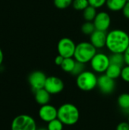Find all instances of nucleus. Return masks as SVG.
I'll return each instance as SVG.
<instances>
[{
	"label": "nucleus",
	"instance_id": "nucleus-24",
	"mask_svg": "<svg viewBox=\"0 0 129 130\" xmlns=\"http://www.w3.org/2000/svg\"><path fill=\"white\" fill-rule=\"evenodd\" d=\"M73 0H53L54 5L59 9H65L72 5Z\"/></svg>",
	"mask_w": 129,
	"mask_h": 130
},
{
	"label": "nucleus",
	"instance_id": "nucleus-17",
	"mask_svg": "<svg viewBox=\"0 0 129 130\" xmlns=\"http://www.w3.org/2000/svg\"><path fill=\"white\" fill-rule=\"evenodd\" d=\"M123 67H121L117 65L114 64H110L106 69L105 74L109 76V78L113 79H117L118 78L121 77V73H122V69Z\"/></svg>",
	"mask_w": 129,
	"mask_h": 130
},
{
	"label": "nucleus",
	"instance_id": "nucleus-9",
	"mask_svg": "<svg viewBox=\"0 0 129 130\" xmlns=\"http://www.w3.org/2000/svg\"><path fill=\"white\" fill-rule=\"evenodd\" d=\"M46 75L44 72L41 71H34L31 72L28 77V82L33 91H36L39 89L44 88Z\"/></svg>",
	"mask_w": 129,
	"mask_h": 130
},
{
	"label": "nucleus",
	"instance_id": "nucleus-11",
	"mask_svg": "<svg viewBox=\"0 0 129 130\" xmlns=\"http://www.w3.org/2000/svg\"><path fill=\"white\" fill-rule=\"evenodd\" d=\"M58 116V109L56 108L53 105L49 104L43 105L39 110V117L41 120L49 123L57 118Z\"/></svg>",
	"mask_w": 129,
	"mask_h": 130
},
{
	"label": "nucleus",
	"instance_id": "nucleus-26",
	"mask_svg": "<svg viewBox=\"0 0 129 130\" xmlns=\"http://www.w3.org/2000/svg\"><path fill=\"white\" fill-rule=\"evenodd\" d=\"M88 2L90 5L96 8H100L106 3V0H88Z\"/></svg>",
	"mask_w": 129,
	"mask_h": 130
},
{
	"label": "nucleus",
	"instance_id": "nucleus-34",
	"mask_svg": "<svg viewBox=\"0 0 129 130\" xmlns=\"http://www.w3.org/2000/svg\"><path fill=\"white\" fill-rule=\"evenodd\" d=\"M128 123H129V115H128Z\"/></svg>",
	"mask_w": 129,
	"mask_h": 130
},
{
	"label": "nucleus",
	"instance_id": "nucleus-28",
	"mask_svg": "<svg viewBox=\"0 0 129 130\" xmlns=\"http://www.w3.org/2000/svg\"><path fill=\"white\" fill-rule=\"evenodd\" d=\"M116 130H129L128 122H122L116 126Z\"/></svg>",
	"mask_w": 129,
	"mask_h": 130
},
{
	"label": "nucleus",
	"instance_id": "nucleus-3",
	"mask_svg": "<svg viewBox=\"0 0 129 130\" xmlns=\"http://www.w3.org/2000/svg\"><path fill=\"white\" fill-rule=\"evenodd\" d=\"M97 48L92 45L90 42H81L76 46L74 58L77 62L86 64L90 62L96 55Z\"/></svg>",
	"mask_w": 129,
	"mask_h": 130
},
{
	"label": "nucleus",
	"instance_id": "nucleus-5",
	"mask_svg": "<svg viewBox=\"0 0 129 130\" xmlns=\"http://www.w3.org/2000/svg\"><path fill=\"white\" fill-rule=\"evenodd\" d=\"M11 130H36L35 120L27 114H21L14 117L11 125Z\"/></svg>",
	"mask_w": 129,
	"mask_h": 130
},
{
	"label": "nucleus",
	"instance_id": "nucleus-19",
	"mask_svg": "<svg viewBox=\"0 0 129 130\" xmlns=\"http://www.w3.org/2000/svg\"><path fill=\"white\" fill-rule=\"evenodd\" d=\"M75 63H76V60L75 59V58H73V57L65 58L64 61L60 67L64 72L71 74V72H72V70L75 66Z\"/></svg>",
	"mask_w": 129,
	"mask_h": 130
},
{
	"label": "nucleus",
	"instance_id": "nucleus-2",
	"mask_svg": "<svg viewBox=\"0 0 129 130\" xmlns=\"http://www.w3.org/2000/svg\"><path fill=\"white\" fill-rule=\"evenodd\" d=\"M57 118L66 126L76 124L80 119V111L73 104L65 103L58 108Z\"/></svg>",
	"mask_w": 129,
	"mask_h": 130
},
{
	"label": "nucleus",
	"instance_id": "nucleus-1",
	"mask_svg": "<svg viewBox=\"0 0 129 130\" xmlns=\"http://www.w3.org/2000/svg\"><path fill=\"white\" fill-rule=\"evenodd\" d=\"M106 48L111 53H124L129 46V35L120 29H115L107 33Z\"/></svg>",
	"mask_w": 129,
	"mask_h": 130
},
{
	"label": "nucleus",
	"instance_id": "nucleus-6",
	"mask_svg": "<svg viewBox=\"0 0 129 130\" xmlns=\"http://www.w3.org/2000/svg\"><path fill=\"white\" fill-rule=\"evenodd\" d=\"M90 62L93 71L100 74L105 73L110 65L109 56L103 53H97Z\"/></svg>",
	"mask_w": 129,
	"mask_h": 130
},
{
	"label": "nucleus",
	"instance_id": "nucleus-12",
	"mask_svg": "<svg viewBox=\"0 0 129 130\" xmlns=\"http://www.w3.org/2000/svg\"><path fill=\"white\" fill-rule=\"evenodd\" d=\"M93 22L95 25L96 30L106 32V30L110 27L111 18H110V15L107 12L100 11L97 13Z\"/></svg>",
	"mask_w": 129,
	"mask_h": 130
},
{
	"label": "nucleus",
	"instance_id": "nucleus-20",
	"mask_svg": "<svg viewBox=\"0 0 129 130\" xmlns=\"http://www.w3.org/2000/svg\"><path fill=\"white\" fill-rule=\"evenodd\" d=\"M109 57L110 64H114L119 66L121 67H124L125 62L123 53H111V55Z\"/></svg>",
	"mask_w": 129,
	"mask_h": 130
},
{
	"label": "nucleus",
	"instance_id": "nucleus-10",
	"mask_svg": "<svg viewBox=\"0 0 129 130\" xmlns=\"http://www.w3.org/2000/svg\"><path fill=\"white\" fill-rule=\"evenodd\" d=\"M64 87V82L60 78L56 76H49L46 78L44 88L50 94H57L63 91Z\"/></svg>",
	"mask_w": 129,
	"mask_h": 130
},
{
	"label": "nucleus",
	"instance_id": "nucleus-32",
	"mask_svg": "<svg viewBox=\"0 0 129 130\" xmlns=\"http://www.w3.org/2000/svg\"><path fill=\"white\" fill-rule=\"evenodd\" d=\"M3 59H4V54H3L2 50L0 49V66H1V65L2 63V62H3Z\"/></svg>",
	"mask_w": 129,
	"mask_h": 130
},
{
	"label": "nucleus",
	"instance_id": "nucleus-30",
	"mask_svg": "<svg viewBox=\"0 0 129 130\" xmlns=\"http://www.w3.org/2000/svg\"><path fill=\"white\" fill-rule=\"evenodd\" d=\"M64 57H62V56L60 55H58L56 58H55V63L56 65L59 66H61V65L62 64L63 61H64Z\"/></svg>",
	"mask_w": 129,
	"mask_h": 130
},
{
	"label": "nucleus",
	"instance_id": "nucleus-31",
	"mask_svg": "<svg viewBox=\"0 0 129 130\" xmlns=\"http://www.w3.org/2000/svg\"><path fill=\"white\" fill-rule=\"evenodd\" d=\"M124 58H125V62L126 65L129 66V46L127 50L124 52Z\"/></svg>",
	"mask_w": 129,
	"mask_h": 130
},
{
	"label": "nucleus",
	"instance_id": "nucleus-7",
	"mask_svg": "<svg viewBox=\"0 0 129 130\" xmlns=\"http://www.w3.org/2000/svg\"><path fill=\"white\" fill-rule=\"evenodd\" d=\"M76 44L75 42L68 38V37H63L62 38L57 45V50L59 55L62 56L64 58H70L74 57Z\"/></svg>",
	"mask_w": 129,
	"mask_h": 130
},
{
	"label": "nucleus",
	"instance_id": "nucleus-29",
	"mask_svg": "<svg viewBox=\"0 0 129 130\" xmlns=\"http://www.w3.org/2000/svg\"><path fill=\"white\" fill-rule=\"evenodd\" d=\"M122 13H123V15L127 18L129 19V2H127L125 5L124 6V8H122Z\"/></svg>",
	"mask_w": 129,
	"mask_h": 130
},
{
	"label": "nucleus",
	"instance_id": "nucleus-33",
	"mask_svg": "<svg viewBox=\"0 0 129 130\" xmlns=\"http://www.w3.org/2000/svg\"><path fill=\"white\" fill-rule=\"evenodd\" d=\"M36 130H48L47 128H37Z\"/></svg>",
	"mask_w": 129,
	"mask_h": 130
},
{
	"label": "nucleus",
	"instance_id": "nucleus-16",
	"mask_svg": "<svg viewBox=\"0 0 129 130\" xmlns=\"http://www.w3.org/2000/svg\"><path fill=\"white\" fill-rule=\"evenodd\" d=\"M127 2V0H106V5L112 11H119L122 10Z\"/></svg>",
	"mask_w": 129,
	"mask_h": 130
},
{
	"label": "nucleus",
	"instance_id": "nucleus-13",
	"mask_svg": "<svg viewBox=\"0 0 129 130\" xmlns=\"http://www.w3.org/2000/svg\"><path fill=\"white\" fill-rule=\"evenodd\" d=\"M106 32L96 30L91 35H90V42L97 49H102L106 46Z\"/></svg>",
	"mask_w": 129,
	"mask_h": 130
},
{
	"label": "nucleus",
	"instance_id": "nucleus-4",
	"mask_svg": "<svg viewBox=\"0 0 129 130\" xmlns=\"http://www.w3.org/2000/svg\"><path fill=\"white\" fill-rule=\"evenodd\" d=\"M98 77L94 72L84 71L77 76L76 85L83 91H90L97 87Z\"/></svg>",
	"mask_w": 129,
	"mask_h": 130
},
{
	"label": "nucleus",
	"instance_id": "nucleus-25",
	"mask_svg": "<svg viewBox=\"0 0 129 130\" xmlns=\"http://www.w3.org/2000/svg\"><path fill=\"white\" fill-rule=\"evenodd\" d=\"M84 63L82 62H77L76 61V63H75V66L72 70V72H71V75H74V76H78L81 73H82L83 72L85 71V67H84Z\"/></svg>",
	"mask_w": 129,
	"mask_h": 130
},
{
	"label": "nucleus",
	"instance_id": "nucleus-18",
	"mask_svg": "<svg viewBox=\"0 0 129 130\" xmlns=\"http://www.w3.org/2000/svg\"><path fill=\"white\" fill-rule=\"evenodd\" d=\"M97 14V8L91 5H89L83 11V17L86 21H94Z\"/></svg>",
	"mask_w": 129,
	"mask_h": 130
},
{
	"label": "nucleus",
	"instance_id": "nucleus-21",
	"mask_svg": "<svg viewBox=\"0 0 129 130\" xmlns=\"http://www.w3.org/2000/svg\"><path fill=\"white\" fill-rule=\"evenodd\" d=\"M81 32L85 35H91L95 30L96 27L93 21H85L81 26Z\"/></svg>",
	"mask_w": 129,
	"mask_h": 130
},
{
	"label": "nucleus",
	"instance_id": "nucleus-35",
	"mask_svg": "<svg viewBox=\"0 0 129 130\" xmlns=\"http://www.w3.org/2000/svg\"><path fill=\"white\" fill-rule=\"evenodd\" d=\"M127 1H128V2H129V0H127Z\"/></svg>",
	"mask_w": 129,
	"mask_h": 130
},
{
	"label": "nucleus",
	"instance_id": "nucleus-8",
	"mask_svg": "<svg viewBox=\"0 0 129 130\" xmlns=\"http://www.w3.org/2000/svg\"><path fill=\"white\" fill-rule=\"evenodd\" d=\"M116 86L115 79L109 78L106 74H103L98 77L97 87L103 94H111L115 91Z\"/></svg>",
	"mask_w": 129,
	"mask_h": 130
},
{
	"label": "nucleus",
	"instance_id": "nucleus-22",
	"mask_svg": "<svg viewBox=\"0 0 129 130\" xmlns=\"http://www.w3.org/2000/svg\"><path fill=\"white\" fill-rule=\"evenodd\" d=\"M71 5L77 11H84L90 5L88 0H73Z\"/></svg>",
	"mask_w": 129,
	"mask_h": 130
},
{
	"label": "nucleus",
	"instance_id": "nucleus-27",
	"mask_svg": "<svg viewBox=\"0 0 129 130\" xmlns=\"http://www.w3.org/2000/svg\"><path fill=\"white\" fill-rule=\"evenodd\" d=\"M121 78L125 82L129 83V66L128 65H126L125 66H124L122 68V73H121Z\"/></svg>",
	"mask_w": 129,
	"mask_h": 130
},
{
	"label": "nucleus",
	"instance_id": "nucleus-14",
	"mask_svg": "<svg viewBox=\"0 0 129 130\" xmlns=\"http://www.w3.org/2000/svg\"><path fill=\"white\" fill-rule=\"evenodd\" d=\"M34 97L36 102L41 106L48 104L51 99V94L45 88L34 91Z\"/></svg>",
	"mask_w": 129,
	"mask_h": 130
},
{
	"label": "nucleus",
	"instance_id": "nucleus-15",
	"mask_svg": "<svg viewBox=\"0 0 129 130\" xmlns=\"http://www.w3.org/2000/svg\"><path fill=\"white\" fill-rule=\"evenodd\" d=\"M118 105L119 108L124 112L125 114L129 115V94L128 93H123L121 94L117 100Z\"/></svg>",
	"mask_w": 129,
	"mask_h": 130
},
{
	"label": "nucleus",
	"instance_id": "nucleus-23",
	"mask_svg": "<svg viewBox=\"0 0 129 130\" xmlns=\"http://www.w3.org/2000/svg\"><path fill=\"white\" fill-rule=\"evenodd\" d=\"M64 124L58 119H55L48 123L47 129L48 130H62Z\"/></svg>",
	"mask_w": 129,
	"mask_h": 130
}]
</instances>
